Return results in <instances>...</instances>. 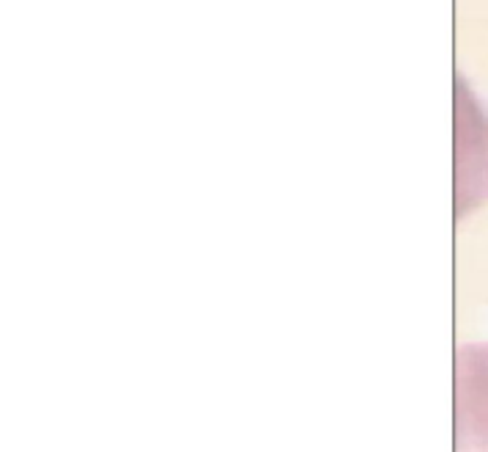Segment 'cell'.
<instances>
[{
	"label": "cell",
	"mask_w": 488,
	"mask_h": 452,
	"mask_svg": "<svg viewBox=\"0 0 488 452\" xmlns=\"http://www.w3.org/2000/svg\"><path fill=\"white\" fill-rule=\"evenodd\" d=\"M458 439L461 452H488V348L458 356Z\"/></svg>",
	"instance_id": "obj_1"
}]
</instances>
